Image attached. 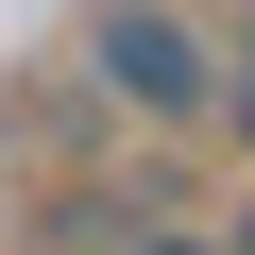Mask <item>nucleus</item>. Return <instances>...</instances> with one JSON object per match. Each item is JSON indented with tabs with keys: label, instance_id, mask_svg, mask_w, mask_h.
<instances>
[{
	"label": "nucleus",
	"instance_id": "obj_1",
	"mask_svg": "<svg viewBox=\"0 0 255 255\" xmlns=\"http://www.w3.org/2000/svg\"><path fill=\"white\" fill-rule=\"evenodd\" d=\"M85 68H102V102H136V119H204L221 102V51H204V17H170V0H102V17H85Z\"/></svg>",
	"mask_w": 255,
	"mask_h": 255
},
{
	"label": "nucleus",
	"instance_id": "obj_2",
	"mask_svg": "<svg viewBox=\"0 0 255 255\" xmlns=\"http://www.w3.org/2000/svg\"><path fill=\"white\" fill-rule=\"evenodd\" d=\"M204 119H238V136H255V51H238V85H221V102H204Z\"/></svg>",
	"mask_w": 255,
	"mask_h": 255
},
{
	"label": "nucleus",
	"instance_id": "obj_3",
	"mask_svg": "<svg viewBox=\"0 0 255 255\" xmlns=\"http://www.w3.org/2000/svg\"><path fill=\"white\" fill-rule=\"evenodd\" d=\"M136 255H221V238H136Z\"/></svg>",
	"mask_w": 255,
	"mask_h": 255
},
{
	"label": "nucleus",
	"instance_id": "obj_4",
	"mask_svg": "<svg viewBox=\"0 0 255 255\" xmlns=\"http://www.w3.org/2000/svg\"><path fill=\"white\" fill-rule=\"evenodd\" d=\"M221 255H255V204H238V238H221Z\"/></svg>",
	"mask_w": 255,
	"mask_h": 255
}]
</instances>
